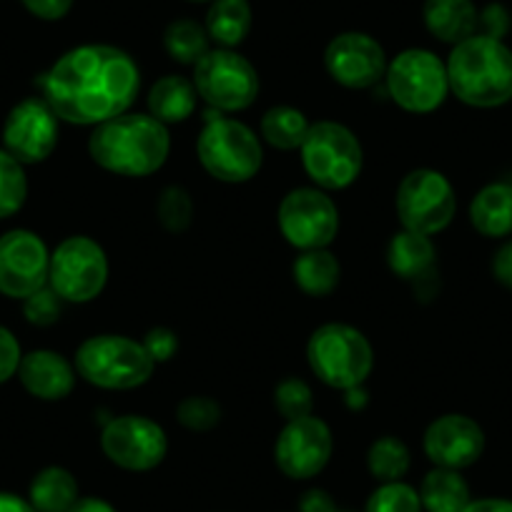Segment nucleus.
Wrapping results in <instances>:
<instances>
[{
  "mask_svg": "<svg viewBox=\"0 0 512 512\" xmlns=\"http://www.w3.org/2000/svg\"><path fill=\"white\" fill-rule=\"evenodd\" d=\"M141 71L126 51L106 43H86L63 53L43 73L41 91L61 121L101 126L134 106Z\"/></svg>",
  "mask_w": 512,
  "mask_h": 512,
  "instance_id": "obj_1",
  "label": "nucleus"
},
{
  "mask_svg": "<svg viewBox=\"0 0 512 512\" xmlns=\"http://www.w3.org/2000/svg\"><path fill=\"white\" fill-rule=\"evenodd\" d=\"M171 151L169 126L151 113H121L93 128L88 156L103 171L126 179H144L166 164Z\"/></svg>",
  "mask_w": 512,
  "mask_h": 512,
  "instance_id": "obj_2",
  "label": "nucleus"
},
{
  "mask_svg": "<svg viewBox=\"0 0 512 512\" xmlns=\"http://www.w3.org/2000/svg\"><path fill=\"white\" fill-rule=\"evenodd\" d=\"M450 93L470 108H500L512 101V48L497 38L475 36L452 46L447 58Z\"/></svg>",
  "mask_w": 512,
  "mask_h": 512,
  "instance_id": "obj_3",
  "label": "nucleus"
},
{
  "mask_svg": "<svg viewBox=\"0 0 512 512\" xmlns=\"http://www.w3.org/2000/svg\"><path fill=\"white\" fill-rule=\"evenodd\" d=\"M196 156L206 174L224 184H246L262 171L264 164L259 136L246 123L221 116L214 108L196 141Z\"/></svg>",
  "mask_w": 512,
  "mask_h": 512,
  "instance_id": "obj_4",
  "label": "nucleus"
},
{
  "mask_svg": "<svg viewBox=\"0 0 512 512\" xmlns=\"http://www.w3.org/2000/svg\"><path fill=\"white\" fill-rule=\"evenodd\" d=\"M156 362L141 342L123 334L88 337L76 352V372L98 390L126 392L146 384Z\"/></svg>",
  "mask_w": 512,
  "mask_h": 512,
  "instance_id": "obj_5",
  "label": "nucleus"
},
{
  "mask_svg": "<svg viewBox=\"0 0 512 512\" xmlns=\"http://www.w3.org/2000/svg\"><path fill=\"white\" fill-rule=\"evenodd\" d=\"M307 362L327 387L344 392L367 382L374 367V349L357 327L329 322L309 337Z\"/></svg>",
  "mask_w": 512,
  "mask_h": 512,
  "instance_id": "obj_6",
  "label": "nucleus"
},
{
  "mask_svg": "<svg viewBox=\"0 0 512 512\" xmlns=\"http://www.w3.org/2000/svg\"><path fill=\"white\" fill-rule=\"evenodd\" d=\"M299 151H302L304 171L322 191L349 189L362 174V144L352 128H347L344 123H312Z\"/></svg>",
  "mask_w": 512,
  "mask_h": 512,
  "instance_id": "obj_7",
  "label": "nucleus"
},
{
  "mask_svg": "<svg viewBox=\"0 0 512 512\" xmlns=\"http://www.w3.org/2000/svg\"><path fill=\"white\" fill-rule=\"evenodd\" d=\"M387 93L410 113H432L450 96L447 63L427 48H407L387 63Z\"/></svg>",
  "mask_w": 512,
  "mask_h": 512,
  "instance_id": "obj_8",
  "label": "nucleus"
},
{
  "mask_svg": "<svg viewBox=\"0 0 512 512\" xmlns=\"http://www.w3.org/2000/svg\"><path fill=\"white\" fill-rule=\"evenodd\" d=\"M108 282V256L91 236H68L51 251L48 287L68 304L101 297Z\"/></svg>",
  "mask_w": 512,
  "mask_h": 512,
  "instance_id": "obj_9",
  "label": "nucleus"
},
{
  "mask_svg": "<svg viewBox=\"0 0 512 512\" xmlns=\"http://www.w3.org/2000/svg\"><path fill=\"white\" fill-rule=\"evenodd\" d=\"M194 86L214 111H246L259 96V73L234 48H211L194 66Z\"/></svg>",
  "mask_w": 512,
  "mask_h": 512,
  "instance_id": "obj_10",
  "label": "nucleus"
},
{
  "mask_svg": "<svg viewBox=\"0 0 512 512\" xmlns=\"http://www.w3.org/2000/svg\"><path fill=\"white\" fill-rule=\"evenodd\" d=\"M395 206L402 229L435 236L455 219L457 196L445 174L435 169H415L397 186Z\"/></svg>",
  "mask_w": 512,
  "mask_h": 512,
  "instance_id": "obj_11",
  "label": "nucleus"
},
{
  "mask_svg": "<svg viewBox=\"0 0 512 512\" xmlns=\"http://www.w3.org/2000/svg\"><path fill=\"white\" fill-rule=\"evenodd\" d=\"M279 231L299 251L327 249L339 234V209L327 191L299 186L282 199L277 211Z\"/></svg>",
  "mask_w": 512,
  "mask_h": 512,
  "instance_id": "obj_12",
  "label": "nucleus"
},
{
  "mask_svg": "<svg viewBox=\"0 0 512 512\" xmlns=\"http://www.w3.org/2000/svg\"><path fill=\"white\" fill-rule=\"evenodd\" d=\"M101 450L108 460L126 472H149L164 462L169 437L164 427L144 415H121L106 422Z\"/></svg>",
  "mask_w": 512,
  "mask_h": 512,
  "instance_id": "obj_13",
  "label": "nucleus"
},
{
  "mask_svg": "<svg viewBox=\"0 0 512 512\" xmlns=\"http://www.w3.org/2000/svg\"><path fill=\"white\" fill-rule=\"evenodd\" d=\"M334 437L322 417H299L287 422L274 442V462L289 480H312L329 465Z\"/></svg>",
  "mask_w": 512,
  "mask_h": 512,
  "instance_id": "obj_14",
  "label": "nucleus"
},
{
  "mask_svg": "<svg viewBox=\"0 0 512 512\" xmlns=\"http://www.w3.org/2000/svg\"><path fill=\"white\" fill-rule=\"evenodd\" d=\"M51 251L46 241L28 229H13L0 236V294L26 299L48 284Z\"/></svg>",
  "mask_w": 512,
  "mask_h": 512,
  "instance_id": "obj_15",
  "label": "nucleus"
},
{
  "mask_svg": "<svg viewBox=\"0 0 512 512\" xmlns=\"http://www.w3.org/2000/svg\"><path fill=\"white\" fill-rule=\"evenodd\" d=\"M58 121L46 98H26L16 103L3 123V149L23 166L41 164L58 146Z\"/></svg>",
  "mask_w": 512,
  "mask_h": 512,
  "instance_id": "obj_16",
  "label": "nucleus"
},
{
  "mask_svg": "<svg viewBox=\"0 0 512 512\" xmlns=\"http://www.w3.org/2000/svg\"><path fill=\"white\" fill-rule=\"evenodd\" d=\"M324 68L339 86L364 91L377 86L387 73V56L377 38L359 31L339 33L324 51Z\"/></svg>",
  "mask_w": 512,
  "mask_h": 512,
  "instance_id": "obj_17",
  "label": "nucleus"
},
{
  "mask_svg": "<svg viewBox=\"0 0 512 512\" xmlns=\"http://www.w3.org/2000/svg\"><path fill=\"white\" fill-rule=\"evenodd\" d=\"M487 445L485 430L472 417L450 412L430 422L422 437L427 460L445 470H467L482 457Z\"/></svg>",
  "mask_w": 512,
  "mask_h": 512,
  "instance_id": "obj_18",
  "label": "nucleus"
},
{
  "mask_svg": "<svg viewBox=\"0 0 512 512\" xmlns=\"http://www.w3.org/2000/svg\"><path fill=\"white\" fill-rule=\"evenodd\" d=\"M387 267L395 277L412 284L415 297L425 299V302L435 299L440 292L437 249L432 244V236L402 229L387 244Z\"/></svg>",
  "mask_w": 512,
  "mask_h": 512,
  "instance_id": "obj_19",
  "label": "nucleus"
},
{
  "mask_svg": "<svg viewBox=\"0 0 512 512\" xmlns=\"http://www.w3.org/2000/svg\"><path fill=\"white\" fill-rule=\"evenodd\" d=\"M76 374V364L53 349H33L23 354L21 367H18V379L28 395L43 402L66 400L76 387Z\"/></svg>",
  "mask_w": 512,
  "mask_h": 512,
  "instance_id": "obj_20",
  "label": "nucleus"
},
{
  "mask_svg": "<svg viewBox=\"0 0 512 512\" xmlns=\"http://www.w3.org/2000/svg\"><path fill=\"white\" fill-rule=\"evenodd\" d=\"M470 224L485 239H507L512 234V184L482 186L470 201Z\"/></svg>",
  "mask_w": 512,
  "mask_h": 512,
  "instance_id": "obj_21",
  "label": "nucleus"
},
{
  "mask_svg": "<svg viewBox=\"0 0 512 512\" xmlns=\"http://www.w3.org/2000/svg\"><path fill=\"white\" fill-rule=\"evenodd\" d=\"M477 6L472 0H425L422 21L432 38L457 46L477 33Z\"/></svg>",
  "mask_w": 512,
  "mask_h": 512,
  "instance_id": "obj_22",
  "label": "nucleus"
},
{
  "mask_svg": "<svg viewBox=\"0 0 512 512\" xmlns=\"http://www.w3.org/2000/svg\"><path fill=\"white\" fill-rule=\"evenodd\" d=\"M196 101H199V93H196L194 81L169 73L151 86L149 113L164 126L184 123L186 118L194 116Z\"/></svg>",
  "mask_w": 512,
  "mask_h": 512,
  "instance_id": "obj_23",
  "label": "nucleus"
},
{
  "mask_svg": "<svg viewBox=\"0 0 512 512\" xmlns=\"http://www.w3.org/2000/svg\"><path fill=\"white\" fill-rule=\"evenodd\" d=\"M292 277L309 297H329L339 287L342 264L329 249L302 251L292 264Z\"/></svg>",
  "mask_w": 512,
  "mask_h": 512,
  "instance_id": "obj_24",
  "label": "nucleus"
},
{
  "mask_svg": "<svg viewBox=\"0 0 512 512\" xmlns=\"http://www.w3.org/2000/svg\"><path fill=\"white\" fill-rule=\"evenodd\" d=\"M78 500V480L66 467H43L28 487V502L36 512H68Z\"/></svg>",
  "mask_w": 512,
  "mask_h": 512,
  "instance_id": "obj_25",
  "label": "nucleus"
},
{
  "mask_svg": "<svg viewBox=\"0 0 512 512\" xmlns=\"http://www.w3.org/2000/svg\"><path fill=\"white\" fill-rule=\"evenodd\" d=\"M420 502L425 512H462L472 500L470 485L462 472L435 467L422 477Z\"/></svg>",
  "mask_w": 512,
  "mask_h": 512,
  "instance_id": "obj_26",
  "label": "nucleus"
},
{
  "mask_svg": "<svg viewBox=\"0 0 512 512\" xmlns=\"http://www.w3.org/2000/svg\"><path fill=\"white\" fill-rule=\"evenodd\" d=\"M249 0H214L206 13V33L219 48H236L251 31Z\"/></svg>",
  "mask_w": 512,
  "mask_h": 512,
  "instance_id": "obj_27",
  "label": "nucleus"
},
{
  "mask_svg": "<svg viewBox=\"0 0 512 512\" xmlns=\"http://www.w3.org/2000/svg\"><path fill=\"white\" fill-rule=\"evenodd\" d=\"M309 126H312V123L307 121V116H304L299 108L274 106L262 116L259 131H262V139L267 141L272 149L297 151L302 149L304 139H307Z\"/></svg>",
  "mask_w": 512,
  "mask_h": 512,
  "instance_id": "obj_28",
  "label": "nucleus"
},
{
  "mask_svg": "<svg viewBox=\"0 0 512 512\" xmlns=\"http://www.w3.org/2000/svg\"><path fill=\"white\" fill-rule=\"evenodd\" d=\"M164 48L181 66H196L211 51V38L201 23L181 18L166 26Z\"/></svg>",
  "mask_w": 512,
  "mask_h": 512,
  "instance_id": "obj_29",
  "label": "nucleus"
},
{
  "mask_svg": "<svg viewBox=\"0 0 512 512\" xmlns=\"http://www.w3.org/2000/svg\"><path fill=\"white\" fill-rule=\"evenodd\" d=\"M412 452L400 437L384 435L367 450V470L379 482H397L410 472Z\"/></svg>",
  "mask_w": 512,
  "mask_h": 512,
  "instance_id": "obj_30",
  "label": "nucleus"
},
{
  "mask_svg": "<svg viewBox=\"0 0 512 512\" xmlns=\"http://www.w3.org/2000/svg\"><path fill=\"white\" fill-rule=\"evenodd\" d=\"M28 199L26 169L6 149H0V219L16 216Z\"/></svg>",
  "mask_w": 512,
  "mask_h": 512,
  "instance_id": "obj_31",
  "label": "nucleus"
},
{
  "mask_svg": "<svg viewBox=\"0 0 512 512\" xmlns=\"http://www.w3.org/2000/svg\"><path fill=\"white\" fill-rule=\"evenodd\" d=\"M156 219L171 234H184L194 221V199L184 186H166L156 199Z\"/></svg>",
  "mask_w": 512,
  "mask_h": 512,
  "instance_id": "obj_32",
  "label": "nucleus"
},
{
  "mask_svg": "<svg viewBox=\"0 0 512 512\" xmlns=\"http://www.w3.org/2000/svg\"><path fill=\"white\" fill-rule=\"evenodd\" d=\"M364 512H425L420 502V492L407 482H382L369 495Z\"/></svg>",
  "mask_w": 512,
  "mask_h": 512,
  "instance_id": "obj_33",
  "label": "nucleus"
},
{
  "mask_svg": "<svg viewBox=\"0 0 512 512\" xmlns=\"http://www.w3.org/2000/svg\"><path fill=\"white\" fill-rule=\"evenodd\" d=\"M274 407L279 415L287 422L299 420V417H309L314 410V395L304 379L287 377L277 384L274 390Z\"/></svg>",
  "mask_w": 512,
  "mask_h": 512,
  "instance_id": "obj_34",
  "label": "nucleus"
},
{
  "mask_svg": "<svg viewBox=\"0 0 512 512\" xmlns=\"http://www.w3.org/2000/svg\"><path fill=\"white\" fill-rule=\"evenodd\" d=\"M221 405L209 395H191L176 405V420L191 432H211L221 422Z\"/></svg>",
  "mask_w": 512,
  "mask_h": 512,
  "instance_id": "obj_35",
  "label": "nucleus"
},
{
  "mask_svg": "<svg viewBox=\"0 0 512 512\" xmlns=\"http://www.w3.org/2000/svg\"><path fill=\"white\" fill-rule=\"evenodd\" d=\"M63 304L66 302H63V299L46 284V287L38 289L36 294L23 299V314H26L28 322L36 324V327H51V324H56L58 319H61Z\"/></svg>",
  "mask_w": 512,
  "mask_h": 512,
  "instance_id": "obj_36",
  "label": "nucleus"
},
{
  "mask_svg": "<svg viewBox=\"0 0 512 512\" xmlns=\"http://www.w3.org/2000/svg\"><path fill=\"white\" fill-rule=\"evenodd\" d=\"M510 28H512V16L502 3H487V6L480 11V16H477V33H482V36L505 41Z\"/></svg>",
  "mask_w": 512,
  "mask_h": 512,
  "instance_id": "obj_37",
  "label": "nucleus"
},
{
  "mask_svg": "<svg viewBox=\"0 0 512 512\" xmlns=\"http://www.w3.org/2000/svg\"><path fill=\"white\" fill-rule=\"evenodd\" d=\"M141 344H144L146 352H149V357L154 359L156 364L169 362V359H174L176 352H179V337H176L174 329L169 327H151Z\"/></svg>",
  "mask_w": 512,
  "mask_h": 512,
  "instance_id": "obj_38",
  "label": "nucleus"
},
{
  "mask_svg": "<svg viewBox=\"0 0 512 512\" xmlns=\"http://www.w3.org/2000/svg\"><path fill=\"white\" fill-rule=\"evenodd\" d=\"M21 359H23V352L16 334H13L11 329L0 327V384L8 382L13 374H18Z\"/></svg>",
  "mask_w": 512,
  "mask_h": 512,
  "instance_id": "obj_39",
  "label": "nucleus"
},
{
  "mask_svg": "<svg viewBox=\"0 0 512 512\" xmlns=\"http://www.w3.org/2000/svg\"><path fill=\"white\" fill-rule=\"evenodd\" d=\"M31 16L41 21H61L73 8V0H21Z\"/></svg>",
  "mask_w": 512,
  "mask_h": 512,
  "instance_id": "obj_40",
  "label": "nucleus"
},
{
  "mask_svg": "<svg viewBox=\"0 0 512 512\" xmlns=\"http://www.w3.org/2000/svg\"><path fill=\"white\" fill-rule=\"evenodd\" d=\"M492 277L502 284V287L512 289V239L502 241L500 249L492 256Z\"/></svg>",
  "mask_w": 512,
  "mask_h": 512,
  "instance_id": "obj_41",
  "label": "nucleus"
},
{
  "mask_svg": "<svg viewBox=\"0 0 512 512\" xmlns=\"http://www.w3.org/2000/svg\"><path fill=\"white\" fill-rule=\"evenodd\" d=\"M334 500L329 492L319 490V487H312V490L304 492L302 497H299V512H329L334 510Z\"/></svg>",
  "mask_w": 512,
  "mask_h": 512,
  "instance_id": "obj_42",
  "label": "nucleus"
},
{
  "mask_svg": "<svg viewBox=\"0 0 512 512\" xmlns=\"http://www.w3.org/2000/svg\"><path fill=\"white\" fill-rule=\"evenodd\" d=\"M462 512H512V500L507 497H477L467 502Z\"/></svg>",
  "mask_w": 512,
  "mask_h": 512,
  "instance_id": "obj_43",
  "label": "nucleus"
},
{
  "mask_svg": "<svg viewBox=\"0 0 512 512\" xmlns=\"http://www.w3.org/2000/svg\"><path fill=\"white\" fill-rule=\"evenodd\" d=\"M0 512H36V507L21 495L13 492H0Z\"/></svg>",
  "mask_w": 512,
  "mask_h": 512,
  "instance_id": "obj_44",
  "label": "nucleus"
},
{
  "mask_svg": "<svg viewBox=\"0 0 512 512\" xmlns=\"http://www.w3.org/2000/svg\"><path fill=\"white\" fill-rule=\"evenodd\" d=\"M367 402H369V392L364 390V384L344 390V405H347V410L362 412L364 407H367Z\"/></svg>",
  "mask_w": 512,
  "mask_h": 512,
  "instance_id": "obj_45",
  "label": "nucleus"
},
{
  "mask_svg": "<svg viewBox=\"0 0 512 512\" xmlns=\"http://www.w3.org/2000/svg\"><path fill=\"white\" fill-rule=\"evenodd\" d=\"M68 512H118L111 502L101 500V497H81L76 505Z\"/></svg>",
  "mask_w": 512,
  "mask_h": 512,
  "instance_id": "obj_46",
  "label": "nucleus"
},
{
  "mask_svg": "<svg viewBox=\"0 0 512 512\" xmlns=\"http://www.w3.org/2000/svg\"><path fill=\"white\" fill-rule=\"evenodd\" d=\"M191 3H214V0H191Z\"/></svg>",
  "mask_w": 512,
  "mask_h": 512,
  "instance_id": "obj_47",
  "label": "nucleus"
},
{
  "mask_svg": "<svg viewBox=\"0 0 512 512\" xmlns=\"http://www.w3.org/2000/svg\"><path fill=\"white\" fill-rule=\"evenodd\" d=\"M329 512H349V510H339V507H334V510H329Z\"/></svg>",
  "mask_w": 512,
  "mask_h": 512,
  "instance_id": "obj_48",
  "label": "nucleus"
}]
</instances>
